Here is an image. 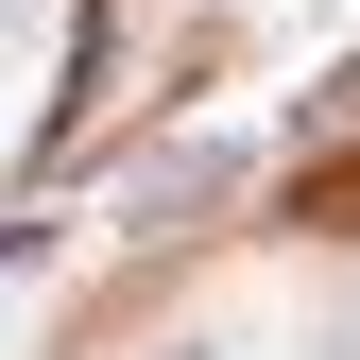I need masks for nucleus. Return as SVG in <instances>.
<instances>
[{"instance_id": "f257e3e1", "label": "nucleus", "mask_w": 360, "mask_h": 360, "mask_svg": "<svg viewBox=\"0 0 360 360\" xmlns=\"http://www.w3.org/2000/svg\"><path fill=\"white\" fill-rule=\"evenodd\" d=\"M360 223V155H326V172H292V240H343Z\"/></svg>"}]
</instances>
